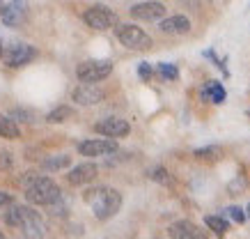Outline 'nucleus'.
Wrapping results in <instances>:
<instances>
[{
    "label": "nucleus",
    "mask_w": 250,
    "mask_h": 239,
    "mask_svg": "<svg viewBox=\"0 0 250 239\" xmlns=\"http://www.w3.org/2000/svg\"><path fill=\"white\" fill-rule=\"evenodd\" d=\"M202 97H207V99L213 101V104H223V101H225V87L220 83H216V81H211V83H207V87L202 90Z\"/></svg>",
    "instance_id": "f3484780"
},
{
    "label": "nucleus",
    "mask_w": 250,
    "mask_h": 239,
    "mask_svg": "<svg viewBox=\"0 0 250 239\" xmlns=\"http://www.w3.org/2000/svg\"><path fill=\"white\" fill-rule=\"evenodd\" d=\"M117 39L122 42V46L131 48V51H147L152 46V37L133 23L117 25Z\"/></svg>",
    "instance_id": "20e7f679"
},
{
    "label": "nucleus",
    "mask_w": 250,
    "mask_h": 239,
    "mask_svg": "<svg viewBox=\"0 0 250 239\" xmlns=\"http://www.w3.org/2000/svg\"><path fill=\"white\" fill-rule=\"evenodd\" d=\"M83 21L92 30H110L113 25H117V14L106 5H94L83 12Z\"/></svg>",
    "instance_id": "423d86ee"
},
{
    "label": "nucleus",
    "mask_w": 250,
    "mask_h": 239,
    "mask_svg": "<svg viewBox=\"0 0 250 239\" xmlns=\"http://www.w3.org/2000/svg\"><path fill=\"white\" fill-rule=\"evenodd\" d=\"M62 196L60 186L55 184L51 177H39L37 182H32L28 189H25V200L30 205H37V207H48L51 202H55Z\"/></svg>",
    "instance_id": "7ed1b4c3"
},
{
    "label": "nucleus",
    "mask_w": 250,
    "mask_h": 239,
    "mask_svg": "<svg viewBox=\"0 0 250 239\" xmlns=\"http://www.w3.org/2000/svg\"><path fill=\"white\" fill-rule=\"evenodd\" d=\"M37 58V51L30 46V44H14L5 51V62L9 67H23Z\"/></svg>",
    "instance_id": "f8f14e48"
},
{
    "label": "nucleus",
    "mask_w": 250,
    "mask_h": 239,
    "mask_svg": "<svg viewBox=\"0 0 250 239\" xmlns=\"http://www.w3.org/2000/svg\"><path fill=\"white\" fill-rule=\"evenodd\" d=\"M74 117V108L71 106H58L55 110H51L48 115H46V122L51 124H60V122H67Z\"/></svg>",
    "instance_id": "a211bd4d"
},
{
    "label": "nucleus",
    "mask_w": 250,
    "mask_h": 239,
    "mask_svg": "<svg viewBox=\"0 0 250 239\" xmlns=\"http://www.w3.org/2000/svg\"><path fill=\"white\" fill-rule=\"evenodd\" d=\"M225 212H228V216L234 223H243V221H246V212H243L241 207H228Z\"/></svg>",
    "instance_id": "393cba45"
},
{
    "label": "nucleus",
    "mask_w": 250,
    "mask_h": 239,
    "mask_svg": "<svg viewBox=\"0 0 250 239\" xmlns=\"http://www.w3.org/2000/svg\"><path fill=\"white\" fill-rule=\"evenodd\" d=\"M78 152L83 156H108L117 152V140L113 138H90L78 143Z\"/></svg>",
    "instance_id": "0eeeda50"
},
{
    "label": "nucleus",
    "mask_w": 250,
    "mask_h": 239,
    "mask_svg": "<svg viewBox=\"0 0 250 239\" xmlns=\"http://www.w3.org/2000/svg\"><path fill=\"white\" fill-rule=\"evenodd\" d=\"M246 212H248V216H250V205H248V209H246Z\"/></svg>",
    "instance_id": "72a5a7b5"
},
{
    "label": "nucleus",
    "mask_w": 250,
    "mask_h": 239,
    "mask_svg": "<svg viewBox=\"0 0 250 239\" xmlns=\"http://www.w3.org/2000/svg\"><path fill=\"white\" fill-rule=\"evenodd\" d=\"M248 115H250V113H248Z\"/></svg>",
    "instance_id": "f704fd0d"
},
{
    "label": "nucleus",
    "mask_w": 250,
    "mask_h": 239,
    "mask_svg": "<svg viewBox=\"0 0 250 239\" xmlns=\"http://www.w3.org/2000/svg\"><path fill=\"white\" fill-rule=\"evenodd\" d=\"M110 74H113V62L110 60H87L81 62L76 69V76L81 83H101Z\"/></svg>",
    "instance_id": "39448f33"
},
{
    "label": "nucleus",
    "mask_w": 250,
    "mask_h": 239,
    "mask_svg": "<svg viewBox=\"0 0 250 239\" xmlns=\"http://www.w3.org/2000/svg\"><path fill=\"white\" fill-rule=\"evenodd\" d=\"M97 175H99L97 163H81V166H76V168H71V173L67 175V179H69V184L81 186V184L92 182Z\"/></svg>",
    "instance_id": "ddd939ff"
},
{
    "label": "nucleus",
    "mask_w": 250,
    "mask_h": 239,
    "mask_svg": "<svg viewBox=\"0 0 250 239\" xmlns=\"http://www.w3.org/2000/svg\"><path fill=\"white\" fill-rule=\"evenodd\" d=\"M12 205H14V198H12V193L0 191V207H12Z\"/></svg>",
    "instance_id": "cd10ccee"
},
{
    "label": "nucleus",
    "mask_w": 250,
    "mask_h": 239,
    "mask_svg": "<svg viewBox=\"0 0 250 239\" xmlns=\"http://www.w3.org/2000/svg\"><path fill=\"white\" fill-rule=\"evenodd\" d=\"M48 212H51V216H60V218H62V216H67L69 207H67V202L62 200V196L55 202H51V205H48Z\"/></svg>",
    "instance_id": "b1692460"
},
{
    "label": "nucleus",
    "mask_w": 250,
    "mask_h": 239,
    "mask_svg": "<svg viewBox=\"0 0 250 239\" xmlns=\"http://www.w3.org/2000/svg\"><path fill=\"white\" fill-rule=\"evenodd\" d=\"M129 14L138 21H159L166 16V5L163 2H156V0H149V2H138L129 9Z\"/></svg>",
    "instance_id": "9b49d317"
},
{
    "label": "nucleus",
    "mask_w": 250,
    "mask_h": 239,
    "mask_svg": "<svg viewBox=\"0 0 250 239\" xmlns=\"http://www.w3.org/2000/svg\"><path fill=\"white\" fill-rule=\"evenodd\" d=\"M193 230H195V223H190V221H177V223H172L170 228H167V232H170V237L172 239H182Z\"/></svg>",
    "instance_id": "6ab92c4d"
},
{
    "label": "nucleus",
    "mask_w": 250,
    "mask_h": 239,
    "mask_svg": "<svg viewBox=\"0 0 250 239\" xmlns=\"http://www.w3.org/2000/svg\"><path fill=\"white\" fill-rule=\"evenodd\" d=\"M12 166V154L9 152H0V170Z\"/></svg>",
    "instance_id": "c85d7f7f"
},
{
    "label": "nucleus",
    "mask_w": 250,
    "mask_h": 239,
    "mask_svg": "<svg viewBox=\"0 0 250 239\" xmlns=\"http://www.w3.org/2000/svg\"><path fill=\"white\" fill-rule=\"evenodd\" d=\"M2 23L7 28H19L28 19V0H9L2 9Z\"/></svg>",
    "instance_id": "6e6552de"
},
{
    "label": "nucleus",
    "mask_w": 250,
    "mask_h": 239,
    "mask_svg": "<svg viewBox=\"0 0 250 239\" xmlns=\"http://www.w3.org/2000/svg\"><path fill=\"white\" fill-rule=\"evenodd\" d=\"M94 131L106 136V138H124L129 136L131 127L126 120H120V117H106V120H99L94 124Z\"/></svg>",
    "instance_id": "1a4fd4ad"
},
{
    "label": "nucleus",
    "mask_w": 250,
    "mask_h": 239,
    "mask_svg": "<svg viewBox=\"0 0 250 239\" xmlns=\"http://www.w3.org/2000/svg\"><path fill=\"white\" fill-rule=\"evenodd\" d=\"M37 179H39V175L30 170V173H25L23 177H19V182H21V184H25V189H28V186H30L32 182H37Z\"/></svg>",
    "instance_id": "bb28decb"
},
{
    "label": "nucleus",
    "mask_w": 250,
    "mask_h": 239,
    "mask_svg": "<svg viewBox=\"0 0 250 239\" xmlns=\"http://www.w3.org/2000/svg\"><path fill=\"white\" fill-rule=\"evenodd\" d=\"M85 202L92 207V214L97 216L99 221H108L113 218L122 207V193L108 186H94L85 191Z\"/></svg>",
    "instance_id": "f257e3e1"
},
{
    "label": "nucleus",
    "mask_w": 250,
    "mask_h": 239,
    "mask_svg": "<svg viewBox=\"0 0 250 239\" xmlns=\"http://www.w3.org/2000/svg\"><path fill=\"white\" fill-rule=\"evenodd\" d=\"M0 239H7V237H5V235H2V232H0Z\"/></svg>",
    "instance_id": "473e14b6"
},
{
    "label": "nucleus",
    "mask_w": 250,
    "mask_h": 239,
    "mask_svg": "<svg viewBox=\"0 0 250 239\" xmlns=\"http://www.w3.org/2000/svg\"><path fill=\"white\" fill-rule=\"evenodd\" d=\"M0 55H2V42H0Z\"/></svg>",
    "instance_id": "2f4dec72"
},
{
    "label": "nucleus",
    "mask_w": 250,
    "mask_h": 239,
    "mask_svg": "<svg viewBox=\"0 0 250 239\" xmlns=\"http://www.w3.org/2000/svg\"><path fill=\"white\" fill-rule=\"evenodd\" d=\"M193 156H195L197 161H207V163H213V161H218L220 156H223V150H220L218 145L200 147V150H195V152H193Z\"/></svg>",
    "instance_id": "2eb2a0df"
},
{
    "label": "nucleus",
    "mask_w": 250,
    "mask_h": 239,
    "mask_svg": "<svg viewBox=\"0 0 250 239\" xmlns=\"http://www.w3.org/2000/svg\"><path fill=\"white\" fill-rule=\"evenodd\" d=\"M138 74H140V78L143 81H149L152 78V67H149V62H140V67H138Z\"/></svg>",
    "instance_id": "a878e982"
},
{
    "label": "nucleus",
    "mask_w": 250,
    "mask_h": 239,
    "mask_svg": "<svg viewBox=\"0 0 250 239\" xmlns=\"http://www.w3.org/2000/svg\"><path fill=\"white\" fill-rule=\"evenodd\" d=\"M69 163H71V156L67 154H60V156H48V159H44V170H62L67 168Z\"/></svg>",
    "instance_id": "412c9836"
},
{
    "label": "nucleus",
    "mask_w": 250,
    "mask_h": 239,
    "mask_svg": "<svg viewBox=\"0 0 250 239\" xmlns=\"http://www.w3.org/2000/svg\"><path fill=\"white\" fill-rule=\"evenodd\" d=\"M71 99L76 101L78 106H94V104L106 99V92L97 83H83L71 92Z\"/></svg>",
    "instance_id": "9d476101"
},
{
    "label": "nucleus",
    "mask_w": 250,
    "mask_h": 239,
    "mask_svg": "<svg viewBox=\"0 0 250 239\" xmlns=\"http://www.w3.org/2000/svg\"><path fill=\"white\" fill-rule=\"evenodd\" d=\"M205 223H207V228H209V230H213L216 235H225V232L229 230L228 218H223V216H207Z\"/></svg>",
    "instance_id": "aec40b11"
},
{
    "label": "nucleus",
    "mask_w": 250,
    "mask_h": 239,
    "mask_svg": "<svg viewBox=\"0 0 250 239\" xmlns=\"http://www.w3.org/2000/svg\"><path fill=\"white\" fill-rule=\"evenodd\" d=\"M159 28L166 32V35H186V32L190 30V21L186 19V16H182V14L167 16V19L161 21Z\"/></svg>",
    "instance_id": "4468645a"
},
{
    "label": "nucleus",
    "mask_w": 250,
    "mask_h": 239,
    "mask_svg": "<svg viewBox=\"0 0 250 239\" xmlns=\"http://www.w3.org/2000/svg\"><path fill=\"white\" fill-rule=\"evenodd\" d=\"M182 239H207V237H205V232L197 230V228H195V230L188 232V235H186V237H182Z\"/></svg>",
    "instance_id": "c756f323"
},
{
    "label": "nucleus",
    "mask_w": 250,
    "mask_h": 239,
    "mask_svg": "<svg viewBox=\"0 0 250 239\" xmlns=\"http://www.w3.org/2000/svg\"><path fill=\"white\" fill-rule=\"evenodd\" d=\"M2 9H5V7H2V0H0V16H2Z\"/></svg>",
    "instance_id": "7c9ffc66"
},
{
    "label": "nucleus",
    "mask_w": 250,
    "mask_h": 239,
    "mask_svg": "<svg viewBox=\"0 0 250 239\" xmlns=\"http://www.w3.org/2000/svg\"><path fill=\"white\" fill-rule=\"evenodd\" d=\"M5 221L12 228L23 230V235L28 239H42L46 235L44 218L39 216V212H35L32 207H25V205H12L7 216H5Z\"/></svg>",
    "instance_id": "f03ea898"
},
{
    "label": "nucleus",
    "mask_w": 250,
    "mask_h": 239,
    "mask_svg": "<svg viewBox=\"0 0 250 239\" xmlns=\"http://www.w3.org/2000/svg\"><path fill=\"white\" fill-rule=\"evenodd\" d=\"M149 177H152L154 182H159V184H166V186L172 184V175H170L166 168H154L152 173H149Z\"/></svg>",
    "instance_id": "5701e85b"
},
{
    "label": "nucleus",
    "mask_w": 250,
    "mask_h": 239,
    "mask_svg": "<svg viewBox=\"0 0 250 239\" xmlns=\"http://www.w3.org/2000/svg\"><path fill=\"white\" fill-rule=\"evenodd\" d=\"M19 136H21L19 124H16L12 117L0 115V138H19Z\"/></svg>",
    "instance_id": "dca6fc26"
},
{
    "label": "nucleus",
    "mask_w": 250,
    "mask_h": 239,
    "mask_svg": "<svg viewBox=\"0 0 250 239\" xmlns=\"http://www.w3.org/2000/svg\"><path fill=\"white\" fill-rule=\"evenodd\" d=\"M159 74L163 81H177V78H179L177 67H174V65H167V62H161L159 65Z\"/></svg>",
    "instance_id": "4be33fe9"
}]
</instances>
